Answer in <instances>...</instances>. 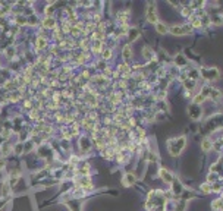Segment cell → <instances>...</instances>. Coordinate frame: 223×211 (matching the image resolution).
Instances as JSON below:
<instances>
[{"label":"cell","mask_w":223,"mask_h":211,"mask_svg":"<svg viewBox=\"0 0 223 211\" xmlns=\"http://www.w3.org/2000/svg\"><path fill=\"white\" fill-rule=\"evenodd\" d=\"M186 145V138L185 136H179L176 139H170L167 142V148H169V153L172 155H179L182 153V150L185 148Z\"/></svg>","instance_id":"obj_1"},{"label":"cell","mask_w":223,"mask_h":211,"mask_svg":"<svg viewBox=\"0 0 223 211\" xmlns=\"http://www.w3.org/2000/svg\"><path fill=\"white\" fill-rule=\"evenodd\" d=\"M172 35H176V37H179V35H186V34L192 32V27L191 25H172L169 29H167Z\"/></svg>","instance_id":"obj_2"},{"label":"cell","mask_w":223,"mask_h":211,"mask_svg":"<svg viewBox=\"0 0 223 211\" xmlns=\"http://www.w3.org/2000/svg\"><path fill=\"white\" fill-rule=\"evenodd\" d=\"M200 73H201V76H203L204 79H207V81H216V79H219V76H220L219 69H216V67H201Z\"/></svg>","instance_id":"obj_3"},{"label":"cell","mask_w":223,"mask_h":211,"mask_svg":"<svg viewBox=\"0 0 223 211\" xmlns=\"http://www.w3.org/2000/svg\"><path fill=\"white\" fill-rule=\"evenodd\" d=\"M147 19L151 24H157V10H156V5L154 3H148L147 5Z\"/></svg>","instance_id":"obj_4"},{"label":"cell","mask_w":223,"mask_h":211,"mask_svg":"<svg viewBox=\"0 0 223 211\" xmlns=\"http://www.w3.org/2000/svg\"><path fill=\"white\" fill-rule=\"evenodd\" d=\"M188 115L191 119H194V120H198L200 119V116H201V109H200L197 104H192L191 107L188 109Z\"/></svg>","instance_id":"obj_5"},{"label":"cell","mask_w":223,"mask_h":211,"mask_svg":"<svg viewBox=\"0 0 223 211\" xmlns=\"http://www.w3.org/2000/svg\"><path fill=\"white\" fill-rule=\"evenodd\" d=\"M122 56H123V60H125V65H128V63L131 62V57H132V48H131V46H129V44L123 47Z\"/></svg>","instance_id":"obj_6"},{"label":"cell","mask_w":223,"mask_h":211,"mask_svg":"<svg viewBox=\"0 0 223 211\" xmlns=\"http://www.w3.org/2000/svg\"><path fill=\"white\" fill-rule=\"evenodd\" d=\"M159 174H160V178L163 179V180H165L166 183H172V182L175 180V179H173V176H172V174H170V173L167 172L166 169H160V172H159Z\"/></svg>","instance_id":"obj_7"},{"label":"cell","mask_w":223,"mask_h":211,"mask_svg":"<svg viewBox=\"0 0 223 211\" xmlns=\"http://www.w3.org/2000/svg\"><path fill=\"white\" fill-rule=\"evenodd\" d=\"M126 35H128V40H129V43H134L136 38H138V35H140V31L136 28H129L126 31Z\"/></svg>","instance_id":"obj_8"},{"label":"cell","mask_w":223,"mask_h":211,"mask_svg":"<svg viewBox=\"0 0 223 211\" xmlns=\"http://www.w3.org/2000/svg\"><path fill=\"white\" fill-rule=\"evenodd\" d=\"M201 148H203L204 153H209L210 150L213 148V141L209 139V138H204L203 142H201Z\"/></svg>","instance_id":"obj_9"},{"label":"cell","mask_w":223,"mask_h":211,"mask_svg":"<svg viewBox=\"0 0 223 211\" xmlns=\"http://www.w3.org/2000/svg\"><path fill=\"white\" fill-rule=\"evenodd\" d=\"M142 56H144V59H146V60H153V57H154L153 48H150V47H144V50H142Z\"/></svg>","instance_id":"obj_10"},{"label":"cell","mask_w":223,"mask_h":211,"mask_svg":"<svg viewBox=\"0 0 223 211\" xmlns=\"http://www.w3.org/2000/svg\"><path fill=\"white\" fill-rule=\"evenodd\" d=\"M79 142H81V144H79V147H81V150H82V151H88V150L91 148V144H90V141H88L85 136H82Z\"/></svg>","instance_id":"obj_11"},{"label":"cell","mask_w":223,"mask_h":211,"mask_svg":"<svg viewBox=\"0 0 223 211\" xmlns=\"http://www.w3.org/2000/svg\"><path fill=\"white\" fill-rule=\"evenodd\" d=\"M54 24H56V21H54L52 16H49V18H46V19L43 21L44 28H54Z\"/></svg>","instance_id":"obj_12"},{"label":"cell","mask_w":223,"mask_h":211,"mask_svg":"<svg viewBox=\"0 0 223 211\" xmlns=\"http://www.w3.org/2000/svg\"><path fill=\"white\" fill-rule=\"evenodd\" d=\"M156 29H157V32L161 34V35H165V34L167 32V27H166L163 22H157V24H156Z\"/></svg>","instance_id":"obj_13"},{"label":"cell","mask_w":223,"mask_h":211,"mask_svg":"<svg viewBox=\"0 0 223 211\" xmlns=\"http://www.w3.org/2000/svg\"><path fill=\"white\" fill-rule=\"evenodd\" d=\"M211 210L222 211V199H220V198H217V199H214V201L211 202Z\"/></svg>","instance_id":"obj_14"},{"label":"cell","mask_w":223,"mask_h":211,"mask_svg":"<svg viewBox=\"0 0 223 211\" xmlns=\"http://www.w3.org/2000/svg\"><path fill=\"white\" fill-rule=\"evenodd\" d=\"M47 46V40L43 38V37H38V38L35 40V47L37 48H44Z\"/></svg>","instance_id":"obj_15"},{"label":"cell","mask_w":223,"mask_h":211,"mask_svg":"<svg viewBox=\"0 0 223 211\" xmlns=\"http://www.w3.org/2000/svg\"><path fill=\"white\" fill-rule=\"evenodd\" d=\"M102 46H103V41L94 40V41H92V52H94V53H100V52H102Z\"/></svg>","instance_id":"obj_16"},{"label":"cell","mask_w":223,"mask_h":211,"mask_svg":"<svg viewBox=\"0 0 223 211\" xmlns=\"http://www.w3.org/2000/svg\"><path fill=\"white\" fill-rule=\"evenodd\" d=\"M175 63H176V65H178V66H185V65H186V60H185V57L184 56H182V54H178V56H176V59H175Z\"/></svg>","instance_id":"obj_17"},{"label":"cell","mask_w":223,"mask_h":211,"mask_svg":"<svg viewBox=\"0 0 223 211\" xmlns=\"http://www.w3.org/2000/svg\"><path fill=\"white\" fill-rule=\"evenodd\" d=\"M134 182H135V176H134L132 173H126L125 174V183L126 185H132Z\"/></svg>","instance_id":"obj_18"},{"label":"cell","mask_w":223,"mask_h":211,"mask_svg":"<svg viewBox=\"0 0 223 211\" xmlns=\"http://www.w3.org/2000/svg\"><path fill=\"white\" fill-rule=\"evenodd\" d=\"M200 191L204 192V194H209V192H211V183H203L201 186H200Z\"/></svg>","instance_id":"obj_19"},{"label":"cell","mask_w":223,"mask_h":211,"mask_svg":"<svg viewBox=\"0 0 223 211\" xmlns=\"http://www.w3.org/2000/svg\"><path fill=\"white\" fill-rule=\"evenodd\" d=\"M102 54H103V59H104V60H109V59L112 57V50L110 48H104L102 52Z\"/></svg>","instance_id":"obj_20"},{"label":"cell","mask_w":223,"mask_h":211,"mask_svg":"<svg viewBox=\"0 0 223 211\" xmlns=\"http://www.w3.org/2000/svg\"><path fill=\"white\" fill-rule=\"evenodd\" d=\"M0 150H2L3 155H7V154H9V151L12 150V147H10L9 144H5V145H2V147H0Z\"/></svg>","instance_id":"obj_21"},{"label":"cell","mask_w":223,"mask_h":211,"mask_svg":"<svg viewBox=\"0 0 223 211\" xmlns=\"http://www.w3.org/2000/svg\"><path fill=\"white\" fill-rule=\"evenodd\" d=\"M204 100H206V97H204L203 94H197V97L194 98V104L198 106V104H201V103H203Z\"/></svg>","instance_id":"obj_22"},{"label":"cell","mask_w":223,"mask_h":211,"mask_svg":"<svg viewBox=\"0 0 223 211\" xmlns=\"http://www.w3.org/2000/svg\"><path fill=\"white\" fill-rule=\"evenodd\" d=\"M191 13H192V9H191V7H184V9H182V16L191 18Z\"/></svg>","instance_id":"obj_23"},{"label":"cell","mask_w":223,"mask_h":211,"mask_svg":"<svg viewBox=\"0 0 223 211\" xmlns=\"http://www.w3.org/2000/svg\"><path fill=\"white\" fill-rule=\"evenodd\" d=\"M24 151V142H19V144L15 147V154H21Z\"/></svg>","instance_id":"obj_24"},{"label":"cell","mask_w":223,"mask_h":211,"mask_svg":"<svg viewBox=\"0 0 223 211\" xmlns=\"http://www.w3.org/2000/svg\"><path fill=\"white\" fill-rule=\"evenodd\" d=\"M3 167H5V160L2 158V160H0V169H3Z\"/></svg>","instance_id":"obj_25"},{"label":"cell","mask_w":223,"mask_h":211,"mask_svg":"<svg viewBox=\"0 0 223 211\" xmlns=\"http://www.w3.org/2000/svg\"><path fill=\"white\" fill-rule=\"evenodd\" d=\"M0 147H2V138H0Z\"/></svg>","instance_id":"obj_26"}]
</instances>
